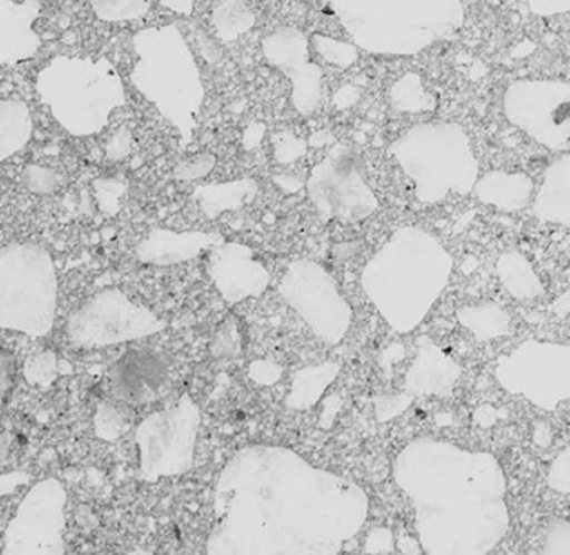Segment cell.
<instances>
[{
    "mask_svg": "<svg viewBox=\"0 0 570 555\" xmlns=\"http://www.w3.org/2000/svg\"><path fill=\"white\" fill-rule=\"evenodd\" d=\"M393 477L412 502L426 554H489L509 532L505 474L492 454L419 438L400 451Z\"/></svg>",
    "mask_w": 570,
    "mask_h": 555,
    "instance_id": "obj_1",
    "label": "cell"
},
{
    "mask_svg": "<svg viewBox=\"0 0 570 555\" xmlns=\"http://www.w3.org/2000/svg\"><path fill=\"white\" fill-rule=\"evenodd\" d=\"M265 59L292 84V106L299 116H312L320 106L323 70L309 60V40L296 27L283 26L263 39Z\"/></svg>",
    "mask_w": 570,
    "mask_h": 555,
    "instance_id": "obj_10",
    "label": "cell"
},
{
    "mask_svg": "<svg viewBox=\"0 0 570 555\" xmlns=\"http://www.w3.org/2000/svg\"><path fill=\"white\" fill-rule=\"evenodd\" d=\"M456 320L480 341L509 337L510 331H512L510 314L495 303L459 308Z\"/></svg>",
    "mask_w": 570,
    "mask_h": 555,
    "instance_id": "obj_19",
    "label": "cell"
},
{
    "mask_svg": "<svg viewBox=\"0 0 570 555\" xmlns=\"http://www.w3.org/2000/svg\"><path fill=\"white\" fill-rule=\"evenodd\" d=\"M35 133L31 110L19 99L0 100V159L24 149Z\"/></svg>",
    "mask_w": 570,
    "mask_h": 555,
    "instance_id": "obj_17",
    "label": "cell"
},
{
    "mask_svg": "<svg viewBox=\"0 0 570 555\" xmlns=\"http://www.w3.org/2000/svg\"><path fill=\"white\" fill-rule=\"evenodd\" d=\"M366 551L373 554H390L395 551V538L389 528H376L366 542Z\"/></svg>",
    "mask_w": 570,
    "mask_h": 555,
    "instance_id": "obj_32",
    "label": "cell"
},
{
    "mask_svg": "<svg viewBox=\"0 0 570 555\" xmlns=\"http://www.w3.org/2000/svg\"><path fill=\"white\" fill-rule=\"evenodd\" d=\"M415 397L413 395L403 393L392 395V397H382L376 401V415H379L380 421H389L392 418L399 417L402 415L410 405L413 403Z\"/></svg>",
    "mask_w": 570,
    "mask_h": 555,
    "instance_id": "obj_29",
    "label": "cell"
},
{
    "mask_svg": "<svg viewBox=\"0 0 570 555\" xmlns=\"http://www.w3.org/2000/svg\"><path fill=\"white\" fill-rule=\"evenodd\" d=\"M390 100L393 109L400 113L419 114L435 107V99L426 94L425 87L415 74H406L393 84L390 89Z\"/></svg>",
    "mask_w": 570,
    "mask_h": 555,
    "instance_id": "obj_22",
    "label": "cell"
},
{
    "mask_svg": "<svg viewBox=\"0 0 570 555\" xmlns=\"http://www.w3.org/2000/svg\"><path fill=\"white\" fill-rule=\"evenodd\" d=\"M495 380L507 393L552 411L570 400V347L527 340L497 360Z\"/></svg>",
    "mask_w": 570,
    "mask_h": 555,
    "instance_id": "obj_6",
    "label": "cell"
},
{
    "mask_svg": "<svg viewBox=\"0 0 570 555\" xmlns=\"http://www.w3.org/2000/svg\"><path fill=\"white\" fill-rule=\"evenodd\" d=\"M552 311L559 318H566L570 314V290H567L566 293L560 294L556 301L552 303Z\"/></svg>",
    "mask_w": 570,
    "mask_h": 555,
    "instance_id": "obj_36",
    "label": "cell"
},
{
    "mask_svg": "<svg viewBox=\"0 0 570 555\" xmlns=\"http://www.w3.org/2000/svg\"><path fill=\"white\" fill-rule=\"evenodd\" d=\"M547 485L559 494H570V445L550 464Z\"/></svg>",
    "mask_w": 570,
    "mask_h": 555,
    "instance_id": "obj_27",
    "label": "cell"
},
{
    "mask_svg": "<svg viewBox=\"0 0 570 555\" xmlns=\"http://www.w3.org/2000/svg\"><path fill=\"white\" fill-rule=\"evenodd\" d=\"M497 274L507 293L517 300H533L546 291L532 263L519 251H507L499 257Z\"/></svg>",
    "mask_w": 570,
    "mask_h": 555,
    "instance_id": "obj_18",
    "label": "cell"
},
{
    "mask_svg": "<svg viewBox=\"0 0 570 555\" xmlns=\"http://www.w3.org/2000/svg\"><path fill=\"white\" fill-rule=\"evenodd\" d=\"M215 234L173 233L156 230L139 244L138 256L146 263L171 264L198 256L203 250L216 243Z\"/></svg>",
    "mask_w": 570,
    "mask_h": 555,
    "instance_id": "obj_15",
    "label": "cell"
},
{
    "mask_svg": "<svg viewBox=\"0 0 570 555\" xmlns=\"http://www.w3.org/2000/svg\"><path fill=\"white\" fill-rule=\"evenodd\" d=\"M532 211L540 221L570 227V154L547 167Z\"/></svg>",
    "mask_w": 570,
    "mask_h": 555,
    "instance_id": "obj_14",
    "label": "cell"
},
{
    "mask_svg": "<svg viewBox=\"0 0 570 555\" xmlns=\"http://www.w3.org/2000/svg\"><path fill=\"white\" fill-rule=\"evenodd\" d=\"M24 183L35 193H51L58 187L59 176L48 167L29 164L24 169Z\"/></svg>",
    "mask_w": 570,
    "mask_h": 555,
    "instance_id": "obj_28",
    "label": "cell"
},
{
    "mask_svg": "<svg viewBox=\"0 0 570 555\" xmlns=\"http://www.w3.org/2000/svg\"><path fill=\"white\" fill-rule=\"evenodd\" d=\"M462 374V367L429 337L419 338V351L405 378V391L420 395L450 397Z\"/></svg>",
    "mask_w": 570,
    "mask_h": 555,
    "instance_id": "obj_13",
    "label": "cell"
},
{
    "mask_svg": "<svg viewBox=\"0 0 570 555\" xmlns=\"http://www.w3.org/2000/svg\"><path fill=\"white\" fill-rule=\"evenodd\" d=\"M41 13L38 0H0V62L16 66L38 53L41 37L35 30Z\"/></svg>",
    "mask_w": 570,
    "mask_h": 555,
    "instance_id": "obj_12",
    "label": "cell"
},
{
    "mask_svg": "<svg viewBox=\"0 0 570 555\" xmlns=\"http://www.w3.org/2000/svg\"><path fill=\"white\" fill-rule=\"evenodd\" d=\"M36 90L56 123L75 137L105 130L128 100L118 69L106 57H55L39 70Z\"/></svg>",
    "mask_w": 570,
    "mask_h": 555,
    "instance_id": "obj_4",
    "label": "cell"
},
{
    "mask_svg": "<svg viewBox=\"0 0 570 555\" xmlns=\"http://www.w3.org/2000/svg\"><path fill=\"white\" fill-rule=\"evenodd\" d=\"M308 193L325 220L355 223L379 210V199L365 179L362 157L346 144L333 146L313 167Z\"/></svg>",
    "mask_w": 570,
    "mask_h": 555,
    "instance_id": "obj_7",
    "label": "cell"
},
{
    "mask_svg": "<svg viewBox=\"0 0 570 555\" xmlns=\"http://www.w3.org/2000/svg\"><path fill=\"white\" fill-rule=\"evenodd\" d=\"M213 280L229 300L262 293L268 284V273L256 263L252 251L242 244H225L209 261Z\"/></svg>",
    "mask_w": 570,
    "mask_h": 555,
    "instance_id": "obj_11",
    "label": "cell"
},
{
    "mask_svg": "<svg viewBox=\"0 0 570 555\" xmlns=\"http://www.w3.org/2000/svg\"><path fill=\"white\" fill-rule=\"evenodd\" d=\"M503 113L517 129L550 150H570V84L517 80L503 94Z\"/></svg>",
    "mask_w": 570,
    "mask_h": 555,
    "instance_id": "obj_8",
    "label": "cell"
},
{
    "mask_svg": "<svg viewBox=\"0 0 570 555\" xmlns=\"http://www.w3.org/2000/svg\"><path fill=\"white\" fill-rule=\"evenodd\" d=\"M96 16L106 22L139 19L151 9L153 0H89Z\"/></svg>",
    "mask_w": 570,
    "mask_h": 555,
    "instance_id": "obj_23",
    "label": "cell"
},
{
    "mask_svg": "<svg viewBox=\"0 0 570 555\" xmlns=\"http://www.w3.org/2000/svg\"><path fill=\"white\" fill-rule=\"evenodd\" d=\"M532 440L537 447L547 448L552 441V431H550V425L543 420H537L533 423Z\"/></svg>",
    "mask_w": 570,
    "mask_h": 555,
    "instance_id": "obj_34",
    "label": "cell"
},
{
    "mask_svg": "<svg viewBox=\"0 0 570 555\" xmlns=\"http://www.w3.org/2000/svg\"><path fill=\"white\" fill-rule=\"evenodd\" d=\"M256 13L246 0H219L212 12L216 37L223 42H235L255 26Z\"/></svg>",
    "mask_w": 570,
    "mask_h": 555,
    "instance_id": "obj_20",
    "label": "cell"
},
{
    "mask_svg": "<svg viewBox=\"0 0 570 555\" xmlns=\"http://www.w3.org/2000/svg\"><path fill=\"white\" fill-rule=\"evenodd\" d=\"M216 166V156L212 153H199L179 160L175 166V177L179 181H195L208 176Z\"/></svg>",
    "mask_w": 570,
    "mask_h": 555,
    "instance_id": "obj_26",
    "label": "cell"
},
{
    "mask_svg": "<svg viewBox=\"0 0 570 555\" xmlns=\"http://www.w3.org/2000/svg\"><path fill=\"white\" fill-rule=\"evenodd\" d=\"M500 410H497L493 405H480L475 411H473V421L479 425L480 428H492L493 425L499 421Z\"/></svg>",
    "mask_w": 570,
    "mask_h": 555,
    "instance_id": "obj_33",
    "label": "cell"
},
{
    "mask_svg": "<svg viewBox=\"0 0 570 555\" xmlns=\"http://www.w3.org/2000/svg\"><path fill=\"white\" fill-rule=\"evenodd\" d=\"M452 271V254L439 237L423 227L403 226L368 261L362 284L386 323L410 333L442 296Z\"/></svg>",
    "mask_w": 570,
    "mask_h": 555,
    "instance_id": "obj_2",
    "label": "cell"
},
{
    "mask_svg": "<svg viewBox=\"0 0 570 555\" xmlns=\"http://www.w3.org/2000/svg\"><path fill=\"white\" fill-rule=\"evenodd\" d=\"M256 187L258 184L253 179L233 181V183L199 187L196 191V197L209 216H218L222 211L243 204V201L256 193Z\"/></svg>",
    "mask_w": 570,
    "mask_h": 555,
    "instance_id": "obj_21",
    "label": "cell"
},
{
    "mask_svg": "<svg viewBox=\"0 0 570 555\" xmlns=\"http://www.w3.org/2000/svg\"><path fill=\"white\" fill-rule=\"evenodd\" d=\"M542 554L570 555V522L556 518L543 532Z\"/></svg>",
    "mask_w": 570,
    "mask_h": 555,
    "instance_id": "obj_25",
    "label": "cell"
},
{
    "mask_svg": "<svg viewBox=\"0 0 570 555\" xmlns=\"http://www.w3.org/2000/svg\"><path fill=\"white\" fill-rule=\"evenodd\" d=\"M132 134L128 127H119L115 134H111L106 143V156L111 160H121L131 153Z\"/></svg>",
    "mask_w": 570,
    "mask_h": 555,
    "instance_id": "obj_30",
    "label": "cell"
},
{
    "mask_svg": "<svg viewBox=\"0 0 570 555\" xmlns=\"http://www.w3.org/2000/svg\"><path fill=\"white\" fill-rule=\"evenodd\" d=\"M396 548H399L402 554H422L423 552L419 538L412 537V535H400L399 542H396Z\"/></svg>",
    "mask_w": 570,
    "mask_h": 555,
    "instance_id": "obj_35",
    "label": "cell"
},
{
    "mask_svg": "<svg viewBox=\"0 0 570 555\" xmlns=\"http://www.w3.org/2000/svg\"><path fill=\"white\" fill-rule=\"evenodd\" d=\"M161 3L173 12L183 13V16H189L195 7L193 0H161Z\"/></svg>",
    "mask_w": 570,
    "mask_h": 555,
    "instance_id": "obj_37",
    "label": "cell"
},
{
    "mask_svg": "<svg viewBox=\"0 0 570 555\" xmlns=\"http://www.w3.org/2000/svg\"><path fill=\"white\" fill-rule=\"evenodd\" d=\"M305 153V140L298 137L282 134L278 143H275V157L278 163H292Z\"/></svg>",
    "mask_w": 570,
    "mask_h": 555,
    "instance_id": "obj_31",
    "label": "cell"
},
{
    "mask_svg": "<svg viewBox=\"0 0 570 555\" xmlns=\"http://www.w3.org/2000/svg\"><path fill=\"white\" fill-rule=\"evenodd\" d=\"M333 10L356 46L373 53L406 56L416 49L409 29L415 0H332Z\"/></svg>",
    "mask_w": 570,
    "mask_h": 555,
    "instance_id": "obj_9",
    "label": "cell"
},
{
    "mask_svg": "<svg viewBox=\"0 0 570 555\" xmlns=\"http://www.w3.org/2000/svg\"><path fill=\"white\" fill-rule=\"evenodd\" d=\"M131 82L189 144L205 103L202 70L176 26L148 27L132 37Z\"/></svg>",
    "mask_w": 570,
    "mask_h": 555,
    "instance_id": "obj_3",
    "label": "cell"
},
{
    "mask_svg": "<svg viewBox=\"0 0 570 555\" xmlns=\"http://www.w3.org/2000/svg\"><path fill=\"white\" fill-rule=\"evenodd\" d=\"M390 150L413 181L420 203H442L449 194L465 196L475 189L479 163L460 124H416L393 140Z\"/></svg>",
    "mask_w": 570,
    "mask_h": 555,
    "instance_id": "obj_5",
    "label": "cell"
},
{
    "mask_svg": "<svg viewBox=\"0 0 570 555\" xmlns=\"http://www.w3.org/2000/svg\"><path fill=\"white\" fill-rule=\"evenodd\" d=\"M313 49L332 66L338 69H346L358 59V50L353 43L343 42V40L333 39V37L323 36V33H313Z\"/></svg>",
    "mask_w": 570,
    "mask_h": 555,
    "instance_id": "obj_24",
    "label": "cell"
},
{
    "mask_svg": "<svg viewBox=\"0 0 570 555\" xmlns=\"http://www.w3.org/2000/svg\"><path fill=\"white\" fill-rule=\"evenodd\" d=\"M533 183L523 173H503L493 171L487 173L482 179L476 181L475 194L483 204L497 207V210L513 213L523 210L532 194Z\"/></svg>",
    "mask_w": 570,
    "mask_h": 555,
    "instance_id": "obj_16",
    "label": "cell"
}]
</instances>
